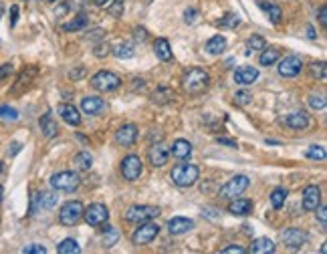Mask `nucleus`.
<instances>
[{
	"label": "nucleus",
	"mask_w": 327,
	"mask_h": 254,
	"mask_svg": "<svg viewBox=\"0 0 327 254\" xmlns=\"http://www.w3.org/2000/svg\"><path fill=\"white\" fill-rule=\"evenodd\" d=\"M16 20H18V6L14 4L10 8V27H16Z\"/></svg>",
	"instance_id": "nucleus-53"
},
{
	"label": "nucleus",
	"mask_w": 327,
	"mask_h": 254,
	"mask_svg": "<svg viewBox=\"0 0 327 254\" xmlns=\"http://www.w3.org/2000/svg\"><path fill=\"white\" fill-rule=\"evenodd\" d=\"M253 208H255L253 200H249V198H232L229 212L232 216H249L253 212Z\"/></svg>",
	"instance_id": "nucleus-20"
},
{
	"label": "nucleus",
	"mask_w": 327,
	"mask_h": 254,
	"mask_svg": "<svg viewBox=\"0 0 327 254\" xmlns=\"http://www.w3.org/2000/svg\"><path fill=\"white\" fill-rule=\"evenodd\" d=\"M301 69H303V61L297 55H289L279 63V75L291 79V77H297L301 73Z\"/></svg>",
	"instance_id": "nucleus-12"
},
{
	"label": "nucleus",
	"mask_w": 327,
	"mask_h": 254,
	"mask_svg": "<svg viewBox=\"0 0 327 254\" xmlns=\"http://www.w3.org/2000/svg\"><path fill=\"white\" fill-rule=\"evenodd\" d=\"M81 184V178L77 176V172H59L55 176H51V186L57 192H75Z\"/></svg>",
	"instance_id": "nucleus-6"
},
{
	"label": "nucleus",
	"mask_w": 327,
	"mask_h": 254,
	"mask_svg": "<svg viewBox=\"0 0 327 254\" xmlns=\"http://www.w3.org/2000/svg\"><path fill=\"white\" fill-rule=\"evenodd\" d=\"M262 8L269 12V18H271V23L273 25H279L281 23V16H283V12H281V8L277 6V4H261Z\"/></svg>",
	"instance_id": "nucleus-39"
},
{
	"label": "nucleus",
	"mask_w": 327,
	"mask_h": 254,
	"mask_svg": "<svg viewBox=\"0 0 327 254\" xmlns=\"http://www.w3.org/2000/svg\"><path fill=\"white\" fill-rule=\"evenodd\" d=\"M113 55H115L117 59H131V57L135 55L133 45H131V43H121V45H117V47L113 49Z\"/></svg>",
	"instance_id": "nucleus-36"
},
{
	"label": "nucleus",
	"mask_w": 327,
	"mask_h": 254,
	"mask_svg": "<svg viewBox=\"0 0 327 254\" xmlns=\"http://www.w3.org/2000/svg\"><path fill=\"white\" fill-rule=\"evenodd\" d=\"M0 174H2V161H0Z\"/></svg>",
	"instance_id": "nucleus-61"
},
{
	"label": "nucleus",
	"mask_w": 327,
	"mask_h": 254,
	"mask_svg": "<svg viewBox=\"0 0 327 254\" xmlns=\"http://www.w3.org/2000/svg\"><path fill=\"white\" fill-rule=\"evenodd\" d=\"M0 16H2V6H0Z\"/></svg>",
	"instance_id": "nucleus-62"
},
{
	"label": "nucleus",
	"mask_w": 327,
	"mask_h": 254,
	"mask_svg": "<svg viewBox=\"0 0 327 254\" xmlns=\"http://www.w3.org/2000/svg\"><path fill=\"white\" fill-rule=\"evenodd\" d=\"M154 53H156V57H158L160 61H163V63L172 61V47H170L168 38H156V43H154Z\"/></svg>",
	"instance_id": "nucleus-24"
},
{
	"label": "nucleus",
	"mask_w": 327,
	"mask_h": 254,
	"mask_svg": "<svg viewBox=\"0 0 327 254\" xmlns=\"http://www.w3.org/2000/svg\"><path fill=\"white\" fill-rule=\"evenodd\" d=\"M91 2H93L95 6H105V4H107V2H111V0H91Z\"/></svg>",
	"instance_id": "nucleus-58"
},
{
	"label": "nucleus",
	"mask_w": 327,
	"mask_h": 254,
	"mask_svg": "<svg viewBox=\"0 0 327 254\" xmlns=\"http://www.w3.org/2000/svg\"><path fill=\"white\" fill-rule=\"evenodd\" d=\"M135 139H137V127L133 123H126L115 131V141L124 147H131L135 143Z\"/></svg>",
	"instance_id": "nucleus-15"
},
{
	"label": "nucleus",
	"mask_w": 327,
	"mask_h": 254,
	"mask_svg": "<svg viewBox=\"0 0 327 254\" xmlns=\"http://www.w3.org/2000/svg\"><path fill=\"white\" fill-rule=\"evenodd\" d=\"M281 240H283L285 246H289V248H301V246L307 244L309 234H307L305 230H301V228H287V230L281 232Z\"/></svg>",
	"instance_id": "nucleus-11"
},
{
	"label": "nucleus",
	"mask_w": 327,
	"mask_h": 254,
	"mask_svg": "<svg viewBox=\"0 0 327 254\" xmlns=\"http://www.w3.org/2000/svg\"><path fill=\"white\" fill-rule=\"evenodd\" d=\"M57 113L61 115V119L69 123V125H79L81 123V113H79V109L75 107V105H71V103H61L59 107H57Z\"/></svg>",
	"instance_id": "nucleus-19"
},
{
	"label": "nucleus",
	"mask_w": 327,
	"mask_h": 254,
	"mask_svg": "<svg viewBox=\"0 0 327 254\" xmlns=\"http://www.w3.org/2000/svg\"><path fill=\"white\" fill-rule=\"evenodd\" d=\"M144 172V161L139 156H128L121 161V176L128 180V182H135Z\"/></svg>",
	"instance_id": "nucleus-10"
},
{
	"label": "nucleus",
	"mask_w": 327,
	"mask_h": 254,
	"mask_svg": "<svg viewBox=\"0 0 327 254\" xmlns=\"http://www.w3.org/2000/svg\"><path fill=\"white\" fill-rule=\"evenodd\" d=\"M57 252L59 254H77L81 252V246L75 238H65L61 244H57Z\"/></svg>",
	"instance_id": "nucleus-32"
},
{
	"label": "nucleus",
	"mask_w": 327,
	"mask_h": 254,
	"mask_svg": "<svg viewBox=\"0 0 327 254\" xmlns=\"http://www.w3.org/2000/svg\"><path fill=\"white\" fill-rule=\"evenodd\" d=\"M309 73H311V77H315V79H325V73H327V69H325V63L323 61H319V63H313L311 67H309Z\"/></svg>",
	"instance_id": "nucleus-43"
},
{
	"label": "nucleus",
	"mask_w": 327,
	"mask_h": 254,
	"mask_svg": "<svg viewBox=\"0 0 327 254\" xmlns=\"http://www.w3.org/2000/svg\"><path fill=\"white\" fill-rule=\"evenodd\" d=\"M196 16H198V12L194 10V8H190V10H186V12H184V18H186V23H190V25L196 20Z\"/></svg>",
	"instance_id": "nucleus-55"
},
{
	"label": "nucleus",
	"mask_w": 327,
	"mask_h": 254,
	"mask_svg": "<svg viewBox=\"0 0 327 254\" xmlns=\"http://www.w3.org/2000/svg\"><path fill=\"white\" fill-rule=\"evenodd\" d=\"M253 101V95L249 93V91H238L236 95H234V103L236 105H249Z\"/></svg>",
	"instance_id": "nucleus-47"
},
{
	"label": "nucleus",
	"mask_w": 327,
	"mask_h": 254,
	"mask_svg": "<svg viewBox=\"0 0 327 254\" xmlns=\"http://www.w3.org/2000/svg\"><path fill=\"white\" fill-rule=\"evenodd\" d=\"M222 252L224 254H230V252L244 254V252H249V250H247V248H242V246H227V248H222Z\"/></svg>",
	"instance_id": "nucleus-54"
},
{
	"label": "nucleus",
	"mask_w": 327,
	"mask_h": 254,
	"mask_svg": "<svg viewBox=\"0 0 327 254\" xmlns=\"http://www.w3.org/2000/svg\"><path fill=\"white\" fill-rule=\"evenodd\" d=\"M12 71H14V67H12V65H10V63L0 65V81H2L4 77H8V75H10Z\"/></svg>",
	"instance_id": "nucleus-51"
},
{
	"label": "nucleus",
	"mask_w": 327,
	"mask_h": 254,
	"mask_svg": "<svg viewBox=\"0 0 327 254\" xmlns=\"http://www.w3.org/2000/svg\"><path fill=\"white\" fill-rule=\"evenodd\" d=\"M103 107H105V103H103V99L97 95H89L81 99V109H83L87 115H95Z\"/></svg>",
	"instance_id": "nucleus-22"
},
{
	"label": "nucleus",
	"mask_w": 327,
	"mask_h": 254,
	"mask_svg": "<svg viewBox=\"0 0 327 254\" xmlns=\"http://www.w3.org/2000/svg\"><path fill=\"white\" fill-rule=\"evenodd\" d=\"M105 34H107V32H105V29L97 27V29H91V31H87L85 38H87V40H93V43H97V40H103V36H105Z\"/></svg>",
	"instance_id": "nucleus-45"
},
{
	"label": "nucleus",
	"mask_w": 327,
	"mask_h": 254,
	"mask_svg": "<svg viewBox=\"0 0 327 254\" xmlns=\"http://www.w3.org/2000/svg\"><path fill=\"white\" fill-rule=\"evenodd\" d=\"M279 59H281V51H279L277 47H269V49H262L259 63H261L262 67H269V65H275Z\"/></svg>",
	"instance_id": "nucleus-30"
},
{
	"label": "nucleus",
	"mask_w": 327,
	"mask_h": 254,
	"mask_svg": "<svg viewBox=\"0 0 327 254\" xmlns=\"http://www.w3.org/2000/svg\"><path fill=\"white\" fill-rule=\"evenodd\" d=\"M45 2H55V0H45Z\"/></svg>",
	"instance_id": "nucleus-63"
},
{
	"label": "nucleus",
	"mask_w": 327,
	"mask_h": 254,
	"mask_svg": "<svg viewBox=\"0 0 327 254\" xmlns=\"http://www.w3.org/2000/svg\"><path fill=\"white\" fill-rule=\"evenodd\" d=\"M283 123L289 127V129L299 131V129H305V127L309 125V115H307L305 111H295V113L287 115V117L283 119Z\"/></svg>",
	"instance_id": "nucleus-21"
},
{
	"label": "nucleus",
	"mask_w": 327,
	"mask_h": 254,
	"mask_svg": "<svg viewBox=\"0 0 327 254\" xmlns=\"http://www.w3.org/2000/svg\"><path fill=\"white\" fill-rule=\"evenodd\" d=\"M38 125H40V131H43V135L45 137H55L57 135V131H59V127L55 123V119H53V115L51 113H45L40 119H38Z\"/></svg>",
	"instance_id": "nucleus-25"
},
{
	"label": "nucleus",
	"mask_w": 327,
	"mask_h": 254,
	"mask_svg": "<svg viewBox=\"0 0 327 254\" xmlns=\"http://www.w3.org/2000/svg\"><path fill=\"white\" fill-rule=\"evenodd\" d=\"M182 87H184V91L190 93V95L204 93V91L210 87V75H208V71H204V69H200V67L190 69V71L184 75V79H182Z\"/></svg>",
	"instance_id": "nucleus-1"
},
{
	"label": "nucleus",
	"mask_w": 327,
	"mask_h": 254,
	"mask_svg": "<svg viewBox=\"0 0 327 254\" xmlns=\"http://www.w3.org/2000/svg\"><path fill=\"white\" fill-rule=\"evenodd\" d=\"M36 75H38V69H36V67H27V69L18 75V79H16L14 87L10 89V95H21L25 89H29L31 81H33Z\"/></svg>",
	"instance_id": "nucleus-13"
},
{
	"label": "nucleus",
	"mask_w": 327,
	"mask_h": 254,
	"mask_svg": "<svg viewBox=\"0 0 327 254\" xmlns=\"http://www.w3.org/2000/svg\"><path fill=\"white\" fill-rule=\"evenodd\" d=\"M285 200H287V190H285V188H275V190L271 192V204H273L275 210L283 208V206H285Z\"/></svg>",
	"instance_id": "nucleus-34"
},
{
	"label": "nucleus",
	"mask_w": 327,
	"mask_h": 254,
	"mask_svg": "<svg viewBox=\"0 0 327 254\" xmlns=\"http://www.w3.org/2000/svg\"><path fill=\"white\" fill-rule=\"evenodd\" d=\"M18 150H21V145H18V143H12V150H10L8 154H10V156H14V154H16Z\"/></svg>",
	"instance_id": "nucleus-59"
},
{
	"label": "nucleus",
	"mask_w": 327,
	"mask_h": 254,
	"mask_svg": "<svg viewBox=\"0 0 327 254\" xmlns=\"http://www.w3.org/2000/svg\"><path fill=\"white\" fill-rule=\"evenodd\" d=\"M57 202H59V196H57L55 192H40V194H36V204H38V208L51 210V208L57 206Z\"/></svg>",
	"instance_id": "nucleus-27"
},
{
	"label": "nucleus",
	"mask_w": 327,
	"mask_h": 254,
	"mask_svg": "<svg viewBox=\"0 0 327 254\" xmlns=\"http://www.w3.org/2000/svg\"><path fill=\"white\" fill-rule=\"evenodd\" d=\"M301 204H303V210L307 212H313L319 204H321V190L317 186H307L303 190V198H301Z\"/></svg>",
	"instance_id": "nucleus-14"
},
{
	"label": "nucleus",
	"mask_w": 327,
	"mask_h": 254,
	"mask_svg": "<svg viewBox=\"0 0 327 254\" xmlns=\"http://www.w3.org/2000/svg\"><path fill=\"white\" fill-rule=\"evenodd\" d=\"M176 99V91L170 89V87H158L154 93H152V101L158 103V105H163V103H172Z\"/></svg>",
	"instance_id": "nucleus-28"
},
{
	"label": "nucleus",
	"mask_w": 327,
	"mask_h": 254,
	"mask_svg": "<svg viewBox=\"0 0 327 254\" xmlns=\"http://www.w3.org/2000/svg\"><path fill=\"white\" fill-rule=\"evenodd\" d=\"M307 103H309V107L311 109H315V111H323L327 105L325 97L323 95H309V99H307Z\"/></svg>",
	"instance_id": "nucleus-42"
},
{
	"label": "nucleus",
	"mask_w": 327,
	"mask_h": 254,
	"mask_svg": "<svg viewBox=\"0 0 327 254\" xmlns=\"http://www.w3.org/2000/svg\"><path fill=\"white\" fill-rule=\"evenodd\" d=\"M220 29H236L238 25H240V16L238 14H232V12H229V14H224L218 23H216Z\"/></svg>",
	"instance_id": "nucleus-37"
},
{
	"label": "nucleus",
	"mask_w": 327,
	"mask_h": 254,
	"mask_svg": "<svg viewBox=\"0 0 327 254\" xmlns=\"http://www.w3.org/2000/svg\"><path fill=\"white\" fill-rule=\"evenodd\" d=\"M85 75H87V69H85V67H77V69L69 71V79H71V81H81Z\"/></svg>",
	"instance_id": "nucleus-48"
},
{
	"label": "nucleus",
	"mask_w": 327,
	"mask_h": 254,
	"mask_svg": "<svg viewBox=\"0 0 327 254\" xmlns=\"http://www.w3.org/2000/svg\"><path fill=\"white\" fill-rule=\"evenodd\" d=\"M224 49H227V38L222 34H216L206 43V53L210 55H220Z\"/></svg>",
	"instance_id": "nucleus-29"
},
{
	"label": "nucleus",
	"mask_w": 327,
	"mask_h": 254,
	"mask_svg": "<svg viewBox=\"0 0 327 254\" xmlns=\"http://www.w3.org/2000/svg\"><path fill=\"white\" fill-rule=\"evenodd\" d=\"M216 141L222 143V145H229V147H236V141H234V139H229V137H216Z\"/></svg>",
	"instance_id": "nucleus-56"
},
{
	"label": "nucleus",
	"mask_w": 327,
	"mask_h": 254,
	"mask_svg": "<svg viewBox=\"0 0 327 254\" xmlns=\"http://www.w3.org/2000/svg\"><path fill=\"white\" fill-rule=\"evenodd\" d=\"M83 218L89 226H103L109 220V210L103 204H91L83 210Z\"/></svg>",
	"instance_id": "nucleus-9"
},
{
	"label": "nucleus",
	"mask_w": 327,
	"mask_h": 254,
	"mask_svg": "<svg viewBox=\"0 0 327 254\" xmlns=\"http://www.w3.org/2000/svg\"><path fill=\"white\" fill-rule=\"evenodd\" d=\"M133 38H135V40H139V43H144V40L148 38L146 29H133Z\"/></svg>",
	"instance_id": "nucleus-52"
},
{
	"label": "nucleus",
	"mask_w": 327,
	"mask_h": 254,
	"mask_svg": "<svg viewBox=\"0 0 327 254\" xmlns=\"http://www.w3.org/2000/svg\"><path fill=\"white\" fill-rule=\"evenodd\" d=\"M315 210H317V218H319L321 228H325L327 226V206H317Z\"/></svg>",
	"instance_id": "nucleus-50"
},
{
	"label": "nucleus",
	"mask_w": 327,
	"mask_h": 254,
	"mask_svg": "<svg viewBox=\"0 0 327 254\" xmlns=\"http://www.w3.org/2000/svg\"><path fill=\"white\" fill-rule=\"evenodd\" d=\"M124 2L126 0H113L109 6H107V14L113 16V18H119L124 14Z\"/></svg>",
	"instance_id": "nucleus-41"
},
{
	"label": "nucleus",
	"mask_w": 327,
	"mask_h": 254,
	"mask_svg": "<svg viewBox=\"0 0 327 254\" xmlns=\"http://www.w3.org/2000/svg\"><path fill=\"white\" fill-rule=\"evenodd\" d=\"M249 178L247 176H234V178H230L229 182L220 188L218 192V196L220 198H227V200H232V198H236V196H240L242 192L249 188Z\"/></svg>",
	"instance_id": "nucleus-8"
},
{
	"label": "nucleus",
	"mask_w": 327,
	"mask_h": 254,
	"mask_svg": "<svg viewBox=\"0 0 327 254\" xmlns=\"http://www.w3.org/2000/svg\"><path fill=\"white\" fill-rule=\"evenodd\" d=\"M264 38H262L261 34H253L249 40H247V45H244V55H251V53H255V51H262L264 49Z\"/></svg>",
	"instance_id": "nucleus-33"
},
{
	"label": "nucleus",
	"mask_w": 327,
	"mask_h": 254,
	"mask_svg": "<svg viewBox=\"0 0 327 254\" xmlns=\"http://www.w3.org/2000/svg\"><path fill=\"white\" fill-rule=\"evenodd\" d=\"M87 25V16L85 14H77L71 23H67V25H63V31L67 32H73V31H81L83 27Z\"/></svg>",
	"instance_id": "nucleus-38"
},
{
	"label": "nucleus",
	"mask_w": 327,
	"mask_h": 254,
	"mask_svg": "<svg viewBox=\"0 0 327 254\" xmlns=\"http://www.w3.org/2000/svg\"><path fill=\"white\" fill-rule=\"evenodd\" d=\"M194 228V220L190 218H184V216H174L168 220V232L172 236H180V234H186L188 230Z\"/></svg>",
	"instance_id": "nucleus-16"
},
{
	"label": "nucleus",
	"mask_w": 327,
	"mask_h": 254,
	"mask_svg": "<svg viewBox=\"0 0 327 254\" xmlns=\"http://www.w3.org/2000/svg\"><path fill=\"white\" fill-rule=\"evenodd\" d=\"M2 196H4V188L0 186V202H2Z\"/></svg>",
	"instance_id": "nucleus-60"
},
{
	"label": "nucleus",
	"mask_w": 327,
	"mask_h": 254,
	"mask_svg": "<svg viewBox=\"0 0 327 254\" xmlns=\"http://www.w3.org/2000/svg\"><path fill=\"white\" fill-rule=\"evenodd\" d=\"M319 23H321V27L327 25V6H321V8H319Z\"/></svg>",
	"instance_id": "nucleus-57"
},
{
	"label": "nucleus",
	"mask_w": 327,
	"mask_h": 254,
	"mask_svg": "<svg viewBox=\"0 0 327 254\" xmlns=\"http://www.w3.org/2000/svg\"><path fill=\"white\" fill-rule=\"evenodd\" d=\"M148 158H150V163L154 167H163L168 163V158H170V150L163 145V143H156L150 147L148 152Z\"/></svg>",
	"instance_id": "nucleus-18"
},
{
	"label": "nucleus",
	"mask_w": 327,
	"mask_h": 254,
	"mask_svg": "<svg viewBox=\"0 0 327 254\" xmlns=\"http://www.w3.org/2000/svg\"><path fill=\"white\" fill-rule=\"evenodd\" d=\"M121 85V77L113 71H99L91 77V87L101 93H111Z\"/></svg>",
	"instance_id": "nucleus-4"
},
{
	"label": "nucleus",
	"mask_w": 327,
	"mask_h": 254,
	"mask_svg": "<svg viewBox=\"0 0 327 254\" xmlns=\"http://www.w3.org/2000/svg\"><path fill=\"white\" fill-rule=\"evenodd\" d=\"M103 232H105V236H103V244H105V248H111V246L119 240V230H117V228H113V226H105V228H103Z\"/></svg>",
	"instance_id": "nucleus-35"
},
{
	"label": "nucleus",
	"mask_w": 327,
	"mask_h": 254,
	"mask_svg": "<svg viewBox=\"0 0 327 254\" xmlns=\"http://www.w3.org/2000/svg\"><path fill=\"white\" fill-rule=\"evenodd\" d=\"M158 234H160V226L156 222H152V220H148V222L139 224V228H135V232L131 234V242H133L135 246H146V244H150Z\"/></svg>",
	"instance_id": "nucleus-7"
},
{
	"label": "nucleus",
	"mask_w": 327,
	"mask_h": 254,
	"mask_svg": "<svg viewBox=\"0 0 327 254\" xmlns=\"http://www.w3.org/2000/svg\"><path fill=\"white\" fill-rule=\"evenodd\" d=\"M259 79V69L257 67H251V65H244V67H238L234 71V81L238 85H251Z\"/></svg>",
	"instance_id": "nucleus-17"
},
{
	"label": "nucleus",
	"mask_w": 327,
	"mask_h": 254,
	"mask_svg": "<svg viewBox=\"0 0 327 254\" xmlns=\"http://www.w3.org/2000/svg\"><path fill=\"white\" fill-rule=\"evenodd\" d=\"M0 117L6 119V121H16L18 119V111L12 109V107H8V105H2L0 107Z\"/></svg>",
	"instance_id": "nucleus-44"
},
{
	"label": "nucleus",
	"mask_w": 327,
	"mask_h": 254,
	"mask_svg": "<svg viewBox=\"0 0 327 254\" xmlns=\"http://www.w3.org/2000/svg\"><path fill=\"white\" fill-rule=\"evenodd\" d=\"M170 154L178 159H188L190 156H192V143H190V141H186V139H176V141L172 143Z\"/></svg>",
	"instance_id": "nucleus-23"
},
{
	"label": "nucleus",
	"mask_w": 327,
	"mask_h": 254,
	"mask_svg": "<svg viewBox=\"0 0 327 254\" xmlns=\"http://www.w3.org/2000/svg\"><path fill=\"white\" fill-rule=\"evenodd\" d=\"M198 176H200L198 165H194V163H178V165L172 170L170 180H172L178 188H190V186L196 184Z\"/></svg>",
	"instance_id": "nucleus-2"
},
{
	"label": "nucleus",
	"mask_w": 327,
	"mask_h": 254,
	"mask_svg": "<svg viewBox=\"0 0 327 254\" xmlns=\"http://www.w3.org/2000/svg\"><path fill=\"white\" fill-rule=\"evenodd\" d=\"M160 216V208L158 206H150V204H135L128 208V212L124 214L126 222L131 224H141V222H148L152 218H158Z\"/></svg>",
	"instance_id": "nucleus-3"
},
{
	"label": "nucleus",
	"mask_w": 327,
	"mask_h": 254,
	"mask_svg": "<svg viewBox=\"0 0 327 254\" xmlns=\"http://www.w3.org/2000/svg\"><path fill=\"white\" fill-rule=\"evenodd\" d=\"M23 254H47V248L43 244H29L23 248Z\"/></svg>",
	"instance_id": "nucleus-49"
},
{
	"label": "nucleus",
	"mask_w": 327,
	"mask_h": 254,
	"mask_svg": "<svg viewBox=\"0 0 327 254\" xmlns=\"http://www.w3.org/2000/svg\"><path fill=\"white\" fill-rule=\"evenodd\" d=\"M251 252L255 254H271L275 252V242L271 238H257L253 244H251Z\"/></svg>",
	"instance_id": "nucleus-26"
},
{
	"label": "nucleus",
	"mask_w": 327,
	"mask_h": 254,
	"mask_svg": "<svg viewBox=\"0 0 327 254\" xmlns=\"http://www.w3.org/2000/svg\"><path fill=\"white\" fill-rule=\"evenodd\" d=\"M73 163H75V170H79V172H87V170H91V165H93V156L89 154V152H79L75 159H73Z\"/></svg>",
	"instance_id": "nucleus-31"
},
{
	"label": "nucleus",
	"mask_w": 327,
	"mask_h": 254,
	"mask_svg": "<svg viewBox=\"0 0 327 254\" xmlns=\"http://www.w3.org/2000/svg\"><path fill=\"white\" fill-rule=\"evenodd\" d=\"M109 53H111V47H109V43H99V45H95V51H93V55H95L97 59L107 57Z\"/></svg>",
	"instance_id": "nucleus-46"
},
{
	"label": "nucleus",
	"mask_w": 327,
	"mask_h": 254,
	"mask_svg": "<svg viewBox=\"0 0 327 254\" xmlns=\"http://www.w3.org/2000/svg\"><path fill=\"white\" fill-rule=\"evenodd\" d=\"M83 204L79 200H71V202H65L59 210V222L63 226H75L83 218Z\"/></svg>",
	"instance_id": "nucleus-5"
},
{
	"label": "nucleus",
	"mask_w": 327,
	"mask_h": 254,
	"mask_svg": "<svg viewBox=\"0 0 327 254\" xmlns=\"http://www.w3.org/2000/svg\"><path fill=\"white\" fill-rule=\"evenodd\" d=\"M305 156L309 159H319V161H323L327 154H325V147H323V145H311V147H307Z\"/></svg>",
	"instance_id": "nucleus-40"
}]
</instances>
